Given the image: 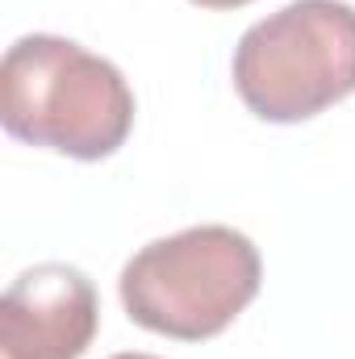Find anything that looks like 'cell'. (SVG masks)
<instances>
[{
	"label": "cell",
	"mask_w": 355,
	"mask_h": 359,
	"mask_svg": "<svg viewBox=\"0 0 355 359\" xmlns=\"http://www.w3.org/2000/svg\"><path fill=\"white\" fill-rule=\"evenodd\" d=\"M234 92L276 126L309 121L355 92V8L293 0L255 21L234 46Z\"/></svg>",
	"instance_id": "cell-3"
},
{
	"label": "cell",
	"mask_w": 355,
	"mask_h": 359,
	"mask_svg": "<svg viewBox=\"0 0 355 359\" xmlns=\"http://www.w3.org/2000/svg\"><path fill=\"white\" fill-rule=\"evenodd\" d=\"M0 121L17 142L67 159H109L134 130L126 76L59 34H25L0 63Z\"/></svg>",
	"instance_id": "cell-1"
},
{
	"label": "cell",
	"mask_w": 355,
	"mask_h": 359,
	"mask_svg": "<svg viewBox=\"0 0 355 359\" xmlns=\"http://www.w3.org/2000/svg\"><path fill=\"white\" fill-rule=\"evenodd\" d=\"M109 359H159V355H142V351H121V355H109Z\"/></svg>",
	"instance_id": "cell-6"
},
{
	"label": "cell",
	"mask_w": 355,
	"mask_h": 359,
	"mask_svg": "<svg viewBox=\"0 0 355 359\" xmlns=\"http://www.w3.org/2000/svg\"><path fill=\"white\" fill-rule=\"evenodd\" d=\"M96 330V284L72 264L25 268L0 297V359H80Z\"/></svg>",
	"instance_id": "cell-4"
},
{
	"label": "cell",
	"mask_w": 355,
	"mask_h": 359,
	"mask_svg": "<svg viewBox=\"0 0 355 359\" xmlns=\"http://www.w3.org/2000/svg\"><path fill=\"white\" fill-rule=\"evenodd\" d=\"M264 259L234 226H188L147 243L117 280L130 322L151 334L201 343L222 334L260 292Z\"/></svg>",
	"instance_id": "cell-2"
},
{
	"label": "cell",
	"mask_w": 355,
	"mask_h": 359,
	"mask_svg": "<svg viewBox=\"0 0 355 359\" xmlns=\"http://www.w3.org/2000/svg\"><path fill=\"white\" fill-rule=\"evenodd\" d=\"M192 4H201V8H243L251 0H192Z\"/></svg>",
	"instance_id": "cell-5"
}]
</instances>
